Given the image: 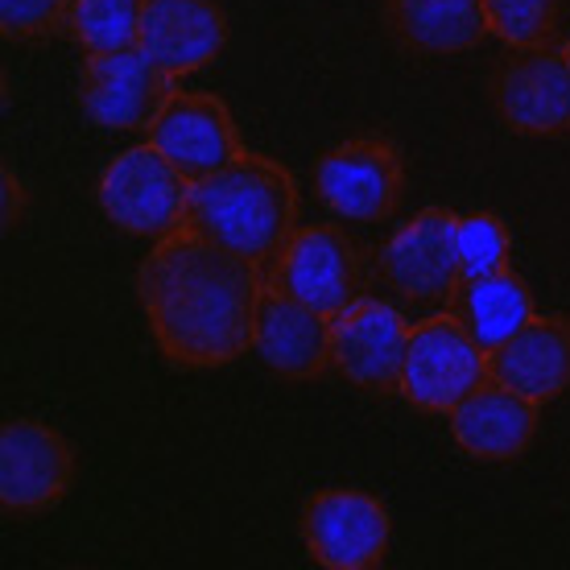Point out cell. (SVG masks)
I'll return each mask as SVG.
<instances>
[{
  "label": "cell",
  "instance_id": "obj_1",
  "mask_svg": "<svg viewBox=\"0 0 570 570\" xmlns=\"http://www.w3.org/2000/svg\"><path fill=\"white\" fill-rule=\"evenodd\" d=\"M265 289L257 261H244L199 232L154 240L137 269L145 318L161 356L178 368H224L253 347Z\"/></svg>",
  "mask_w": 570,
  "mask_h": 570
},
{
  "label": "cell",
  "instance_id": "obj_2",
  "mask_svg": "<svg viewBox=\"0 0 570 570\" xmlns=\"http://www.w3.org/2000/svg\"><path fill=\"white\" fill-rule=\"evenodd\" d=\"M298 186L282 161L244 149L224 170L195 178L186 199V228L244 261H265L298 228Z\"/></svg>",
  "mask_w": 570,
  "mask_h": 570
},
{
  "label": "cell",
  "instance_id": "obj_3",
  "mask_svg": "<svg viewBox=\"0 0 570 570\" xmlns=\"http://www.w3.org/2000/svg\"><path fill=\"white\" fill-rule=\"evenodd\" d=\"M488 376V347L468 331L455 311L430 314L410 327L401 397L422 414H451Z\"/></svg>",
  "mask_w": 570,
  "mask_h": 570
},
{
  "label": "cell",
  "instance_id": "obj_4",
  "mask_svg": "<svg viewBox=\"0 0 570 570\" xmlns=\"http://www.w3.org/2000/svg\"><path fill=\"white\" fill-rule=\"evenodd\" d=\"M265 285L282 289L289 298L306 302L311 311L343 314L356 298H364V257L352 236L327 224H311V228H294L282 240V248L261 265Z\"/></svg>",
  "mask_w": 570,
  "mask_h": 570
},
{
  "label": "cell",
  "instance_id": "obj_5",
  "mask_svg": "<svg viewBox=\"0 0 570 570\" xmlns=\"http://www.w3.org/2000/svg\"><path fill=\"white\" fill-rule=\"evenodd\" d=\"M186 178L157 145H132L100 174V207L120 232L141 240H166L186 228Z\"/></svg>",
  "mask_w": 570,
  "mask_h": 570
},
{
  "label": "cell",
  "instance_id": "obj_6",
  "mask_svg": "<svg viewBox=\"0 0 570 570\" xmlns=\"http://www.w3.org/2000/svg\"><path fill=\"white\" fill-rule=\"evenodd\" d=\"M314 195L331 215L352 219V224L389 219L405 195V161L397 145L376 132L331 145L314 161Z\"/></svg>",
  "mask_w": 570,
  "mask_h": 570
},
{
  "label": "cell",
  "instance_id": "obj_7",
  "mask_svg": "<svg viewBox=\"0 0 570 570\" xmlns=\"http://www.w3.org/2000/svg\"><path fill=\"white\" fill-rule=\"evenodd\" d=\"M459 212L426 207L410 224H401L376 253V269L401 298L426 302V306H451L463 285L455 244Z\"/></svg>",
  "mask_w": 570,
  "mask_h": 570
},
{
  "label": "cell",
  "instance_id": "obj_8",
  "mask_svg": "<svg viewBox=\"0 0 570 570\" xmlns=\"http://www.w3.org/2000/svg\"><path fill=\"white\" fill-rule=\"evenodd\" d=\"M393 521L385 504L368 492L331 488L314 492L302 509V542L327 570H372L389 554Z\"/></svg>",
  "mask_w": 570,
  "mask_h": 570
},
{
  "label": "cell",
  "instance_id": "obj_9",
  "mask_svg": "<svg viewBox=\"0 0 570 570\" xmlns=\"http://www.w3.org/2000/svg\"><path fill=\"white\" fill-rule=\"evenodd\" d=\"M174 91H178V79L161 71L141 46H132L116 55H87L79 104L100 129L149 132Z\"/></svg>",
  "mask_w": 570,
  "mask_h": 570
},
{
  "label": "cell",
  "instance_id": "obj_10",
  "mask_svg": "<svg viewBox=\"0 0 570 570\" xmlns=\"http://www.w3.org/2000/svg\"><path fill=\"white\" fill-rule=\"evenodd\" d=\"M497 116L521 137H567L570 132V58L562 46L513 50L492 79Z\"/></svg>",
  "mask_w": 570,
  "mask_h": 570
},
{
  "label": "cell",
  "instance_id": "obj_11",
  "mask_svg": "<svg viewBox=\"0 0 570 570\" xmlns=\"http://www.w3.org/2000/svg\"><path fill=\"white\" fill-rule=\"evenodd\" d=\"M75 484V451L58 430L9 417L0 430V500L9 513H50Z\"/></svg>",
  "mask_w": 570,
  "mask_h": 570
},
{
  "label": "cell",
  "instance_id": "obj_12",
  "mask_svg": "<svg viewBox=\"0 0 570 570\" xmlns=\"http://www.w3.org/2000/svg\"><path fill=\"white\" fill-rule=\"evenodd\" d=\"M410 347V323L381 298H356L331 318V360L352 385L372 393H401V368Z\"/></svg>",
  "mask_w": 570,
  "mask_h": 570
},
{
  "label": "cell",
  "instance_id": "obj_13",
  "mask_svg": "<svg viewBox=\"0 0 570 570\" xmlns=\"http://www.w3.org/2000/svg\"><path fill=\"white\" fill-rule=\"evenodd\" d=\"M145 141L157 145L190 183L224 170L228 161L244 154V137L232 120L228 104L219 96H203V91H174L170 104L149 125Z\"/></svg>",
  "mask_w": 570,
  "mask_h": 570
},
{
  "label": "cell",
  "instance_id": "obj_14",
  "mask_svg": "<svg viewBox=\"0 0 570 570\" xmlns=\"http://www.w3.org/2000/svg\"><path fill=\"white\" fill-rule=\"evenodd\" d=\"M253 352L282 381H318L335 368V360H331V318L311 311L306 302L265 285L257 302Z\"/></svg>",
  "mask_w": 570,
  "mask_h": 570
},
{
  "label": "cell",
  "instance_id": "obj_15",
  "mask_svg": "<svg viewBox=\"0 0 570 570\" xmlns=\"http://www.w3.org/2000/svg\"><path fill=\"white\" fill-rule=\"evenodd\" d=\"M446 417H451V439L459 442V451H468L471 459H488V463H509L525 455L538 439L542 401L488 376Z\"/></svg>",
  "mask_w": 570,
  "mask_h": 570
},
{
  "label": "cell",
  "instance_id": "obj_16",
  "mask_svg": "<svg viewBox=\"0 0 570 570\" xmlns=\"http://www.w3.org/2000/svg\"><path fill=\"white\" fill-rule=\"evenodd\" d=\"M137 46L166 75L183 79L224 55L228 17L215 0H145Z\"/></svg>",
  "mask_w": 570,
  "mask_h": 570
},
{
  "label": "cell",
  "instance_id": "obj_17",
  "mask_svg": "<svg viewBox=\"0 0 570 570\" xmlns=\"http://www.w3.org/2000/svg\"><path fill=\"white\" fill-rule=\"evenodd\" d=\"M492 381L517 389L533 401H554L570 389V318L538 314L509 343L488 352Z\"/></svg>",
  "mask_w": 570,
  "mask_h": 570
},
{
  "label": "cell",
  "instance_id": "obj_18",
  "mask_svg": "<svg viewBox=\"0 0 570 570\" xmlns=\"http://www.w3.org/2000/svg\"><path fill=\"white\" fill-rule=\"evenodd\" d=\"M385 26L417 55H463L488 38L484 0H385Z\"/></svg>",
  "mask_w": 570,
  "mask_h": 570
},
{
  "label": "cell",
  "instance_id": "obj_19",
  "mask_svg": "<svg viewBox=\"0 0 570 570\" xmlns=\"http://www.w3.org/2000/svg\"><path fill=\"white\" fill-rule=\"evenodd\" d=\"M455 314L468 323V331L484 343L488 352H497L500 343H509L529 318H538L529 285L513 269L488 273L475 282H463L455 294Z\"/></svg>",
  "mask_w": 570,
  "mask_h": 570
},
{
  "label": "cell",
  "instance_id": "obj_20",
  "mask_svg": "<svg viewBox=\"0 0 570 570\" xmlns=\"http://www.w3.org/2000/svg\"><path fill=\"white\" fill-rule=\"evenodd\" d=\"M145 0H75L71 38L87 55L132 50L141 38Z\"/></svg>",
  "mask_w": 570,
  "mask_h": 570
},
{
  "label": "cell",
  "instance_id": "obj_21",
  "mask_svg": "<svg viewBox=\"0 0 570 570\" xmlns=\"http://www.w3.org/2000/svg\"><path fill=\"white\" fill-rule=\"evenodd\" d=\"M488 33L509 42L513 50L550 46L558 33L562 0H484Z\"/></svg>",
  "mask_w": 570,
  "mask_h": 570
},
{
  "label": "cell",
  "instance_id": "obj_22",
  "mask_svg": "<svg viewBox=\"0 0 570 570\" xmlns=\"http://www.w3.org/2000/svg\"><path fill=\"white\" fill-rule=\"evenodd\" d=\"M455 244H459V269H463V282H475V277L509 269V257H513V236H509V228L500 224L497 215H488V212L459 215Z\"/></svg>",
  "mask_w": 570,
  "mask_h": 570
},
{
  "label": "cell",
  "instance_id": "obj_23",
  "mask_svg": "<svg viewBox=\"0 0 570 570\" xmlns=\"http://www.w3.org/2000/svg\"><path fill=\"white\" fill-rule=\"evenodd\" d=\"M75 0H0V29L9 42H46L71 33Z\"/></svg>",
  "mask_w": 570,
  "mask_h": 570
},
{
  "label": "cell",
  "instance_id": "obj_24",
  "mask_svg": "<svg viewBox=\"0 0 570 570\" xmlns=\"http://www.w3.org/2000/svg\"><path fill=\"white\" fill-rule=\"evenodd\" d=\"M26 215V186L13 174V166H4V228L13 232Z\"/></svg>",
  "mask_w": 570,
  "mask_h": 570
},
{
  "label": "cell",
  "instance_id": "obj_25",
  "mask_svg": "<svg viewBox=\"0 0 570 570\" xmlns=\"http://www.w3.org/2000/svg\"><path fill=\"white\" fill-rule=\"evenodd\" d=\"M562 55H567V58H570V38H567V42H562Z\"/></svg>",
  "mask_w": 570,
  "mask_h": 570
}]
</instances>
